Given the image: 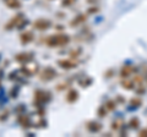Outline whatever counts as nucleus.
Instances as JSON below:
<instances>
[{"label": "nucleus", "mask_w": 147, "mask_h": 137, "mask_svg": "<svg viewBox=\"0 0 147 137\" xmlns=\"http://www.w3.org/2000/svg\"><path fill=\"white\" fill-rule=\"evenodd\" d=\"M142 135H147V130H145V131H142V132H141V136H142Z\"/></svg>", "instance_id": "3"}, {"label": "nucleus", "mask_w": 147, "mask_h": 137, "mask_svg": "<svg viewBox=\"0 0 147 137\" xmlns=\"http://www.w3.org/2000/svg\"><path fill=\"white\" fill-rule=\"evenodd\" d=\"M34 26H36L37 30H45L49 26V22L48 21H44V20H39V21L36 22Z\"/></svg>", "instance_id": "2"}, {"label": "nucleus", "mask_w": 147, "mask_h": 137, "mask_svg": "<svg viewBox=\"0 0 147 137\" xmlns=\"http://www.w3.org/2000/svg\"><path fill=\"white\" fill-rule=\"evenodd\" d=\"M69 42V37L67 36H53V37H50L48 40H47V44L48 45H63V44H66Z\"/></svg>", "instance_id": "1"}]
</instances>
